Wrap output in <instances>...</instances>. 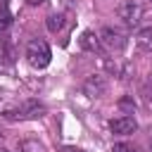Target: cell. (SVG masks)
Segmentation results:
<instances>
[{
  "label": "cell",
  "mask_w": 152,
  "mask_h": 152,
  "mask_svg": "<svg viewBox=\"0 0 152 152\" xmlns=\"http://www.w3.org/2000/svg\"><path fill=\"white\" fill-rule=\"evenodd\" d=\"M109 128L112 133H119V135H128L138 128V121L133 116H119V119H112L109 121Z\"/></svg>",
  "instance_id": "5b68a950"
},
{
  "label": "cell",
  "mask_w": 152,
  "mask_h": 152,
  "mask_svg": "<svg viewBox=\"0 0 152 152\" xmlns=\"http://www.w3.org/2000/svg\"><path fill=\"white\" fill-rule=\"evenodd\" d=\"M62 26H64V17H62V14H50V17H48V28H50L52 33H57Z\"/></svg>",
  "instance_id": "8fae6325"
},
{
  "label": "cell",
  "mask_w": 152,
  "mask_h": 152,
  "mask_svg": "<svg viewBox=\"0 0 152 152\" xmlns=\"http://www.w3.org/2000/svg\"><path fill=\"white\" fill-rule=\"evenodd\" d=\"M104 88H107V86H104V81H102L100 76H95V78H88V81H86V93H88L90 97H100V95L104 93Z\"/></svg>",
  "instance_id": "52a82bcc"
},
{
  "label": "cell",
  "mask_w": 152,
  "mask_h": 152,
  "mask_svg": "<svg viewBox=\"0 0 152 152\" xmlns=\"http://www.w3.org/2000/svg\"><path fill=\"white\" fill-rule=\"evenodd\" d=\"M100 43H102L104 48H109V50H121V48L126 45V33L119 31V28L107 26V28H102V33H100Z\"/></svg>",
  "instance_id": "277c9868"
},
{
  "label": "cell",
  "mask_w": 152,
  "mask_h": 152,
  "mask_svg": "<svg viewBox=\"0 0 152 152\" xmlns=\"http://www.w3.org/2000/svg\"><path fill=\"white\" fill-rule=\"evenodd\" d=\"M150 145H152V142H150Z\"/></svg>",
  "instance_id": "e0dca14e"
},
{
  "label": "cell",
  "mask_w": 152,
  "mask_h": 152,
  "mask_svg": "<svg viewBox=\"0 0 152 152\" xmlns=\"http://www.w3.org/2000/svg\"><path fill=\"white\" fill-rule=\"evenodd\" d=\"M135 40H138V45H140L145 52H152V28H142Z\"/></svg>",
  "instance_id": "ba28073f"
},
{
  "label": "cell",
  "mask_w": 152,
  "mask_h": 152,
  "mask_svg": "<svg viewBox=\"0 0 152 152\" xmlns=\"http://www.w3.org/2000/svg\"><path fill=\"white\" fill-rule=\"evenodd\" d=\"M64 152H83V150H78V147H64Z\"/></svg>",
  "instance_id": "9a60e30c"
},
{
  "label": "cell",
  "mask_w": 152,
  "mask_h": 152,
  "mask_svg": "<svg viewBox=\"0 0 152 152\" xmlns=\"http://www.w3.org/2000/svg\"><path fill=\"white\" fill-rule=\"evenodd\" d=\"M116 14H119V19H121L126 26H131V28L140 26V21H142V7H140L138 2H133V0H128V2H124V5H119Z\"/></svg>",
  "instance_id": "3957f363"
},
{
  "label": "cell",
  "mask_w": 152,
  "mask_h": 152,
  "mask_svg": "<svg viewBox=\"0 0 152 152\" xmlns=\"http://www.w3.org/2000/svg\"><path fill=\"white\" fill-rule=\"evenodd\" d=\"M26 59L33 69H45L50 64V48L45 40L40 38H33L28 45H26Z\"/></svg>",
  "instance_id": "6da1fadb"
},
{
  "label": "cell",
  "mask_w": 152,
  "mask_h": 152,
  "mask_svg": "<svg viewBox=\"0 0 152 152\" xmlns=\"http://www.w3.org/2000/svg\"><path fill=\"white\" fill-rule=\"evenodd\" d=\"M112 152H135V147H133L131 142H116V145L112 147Z\"/></svg>",
  "instance_id": "4fadbf2b"
},
{
  "label": "cell",
  "mask_w": 152,
  "mask_h": 152,
  "mask_svg": "<svg viewBox=\"0 0 152 152\" xmlns=\"http://www.w3.org/2000/svg\"><path fill=\"white\" fill-rule=\"evenodd\" d=\"M7 119H36V116H43L45 114V107L36 100H26L24 104L19 107H12V109H5L2 112Z\"/></svg>",
  "instance_id": "7a4b0ae2"
},
{
  "label": "cell",
  "mask_w": 152,
  "mask_h": 152,
  "mask_svg": "<svg viewBox=\"0 0 152 152\" xmlns=\"http://www.w3.org/2000/svg\"><path fill=\"white\" fill-rule=\"evenodd\" d=\"M0 152H7V150H2V147H0Z\"/></svg>",
  "instance_id": "2e32d148"
},
{
  "label": "cell",
  "mask_w": 152,
  "mask_h": 152,
  "mask_svg": "<svg viewBox=\"0 0 152 152\" xmlns=\"http://www.w3.org/2000/svg\"><path fill=\"white\" fill-rule=\"evenodd\" d=\"M19 152H45V147L38 142V140H24L19 145Z\"/></svg>",
  "instance_id": "30bf717a"
},
{
  "label": "cell",
  "mask_w": 152,
  "mask_h": 152,
  "mask_svg": "<svg viewBox=\"0 0 152 152\" xmlns=\"http://www.w3.org/2000/svg\"><path fill=\"white\" fill-rule=\"evenodd\" d=\"M81 48L83 50H88V52H102V43H100V36H95L93 31H83V36H81Z\"/></svg>",
  "instance_id": "8992f818"
},
{
  "label": "cell",
  "mask_w": 152,
  "mask_h": 152,
  "mask_svg": "<svg viewBox=\"0 0 152 152\" xmlns=\"http://www.w3.org/2000/svg\"><path fill=\"white\" fill-rule=\"evenodd\" d=\"M26 2H28V5H33V7H36V5H43V2H45V0H26Z\"/></svg>",
  "instance_id": "5bb4252c"
},
{
  "label": "cell",
  "mask_w": 152,
  "mask_h": 152,
  "mask_svg": "<svg viewBox=\"0 0 152 152\" xmlns=\"http://www.w3.org/2000/svg\"><path fill=\"white\" fill-rule=\"evenodd\" d=\"M10 62H12V57H10V50H7V45H5V38L0 36V74L10 66Z\"/></svg>",
  "instance_id": "9c48e42d"
},
{
  "label": "cell",
  "mask_w": 152,
  "mask_h": 152,
  "mask_svg": "<svg viewBox=\"0 0 152 152\" xmlns=\"http://www.w3.org/2000/svg\"><path fill=\"white\" fill-rule=\"evenodd\" d=\"M10 24H12V12H10L7 2H0V28H5Z\"/></svg>",
  "instance_id": "7c38bea8"
}]
</instances>
